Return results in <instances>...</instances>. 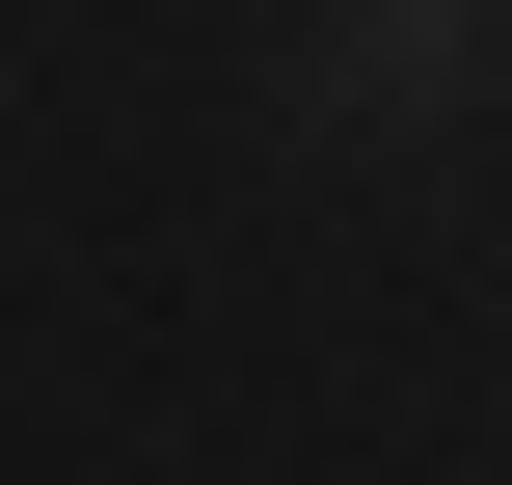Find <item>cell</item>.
<instances>
[{"label": "cell", "instance_id": "cell-1", "mask_svg": "<svg viewBox=\"0 0 512 485\" xmlns=\"http://www.w3.org/2000/svg\"><path fill=\"white\" fill-rule=\"evenodd\" d=\"M459 108H512V0H297L270 27V135L297 162H432Z\"/></svg>", "mask_w": 512, "mask_h": 485}]
</instances>
